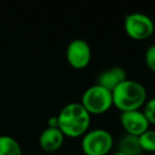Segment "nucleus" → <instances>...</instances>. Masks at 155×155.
<instances>
[{
    "mask_svg": "<svg viewBox=\"0 0 155 155\" xmlns=\"http://www.w3.org/2000/svg\"><path fill=\"white\" fill-rule=\"evenodd\" d=\"M58 129L65 137H83L89 131L91 115L80 102H70L58 115Z\"/></svg>",
    "mask_w": 155,
    "mask_h": 155,
    "instance_id": "nucleus-1",
    "label": "nucleus"
},
{
    "mask_svg": "<svg viewBox=\"0 0 155 155\" xmlns=\"http://www.w3.org/2000/svg\"><path fill=\"white\" fill-rule=\"evenodd\" d=\"M113 105L121 113L138 110L147 102V89L140 82L127 79L112 91Z\"/></svg>",
    "mask_w": 155,
    "mask_h": 155,
    "instance_id": "nucleus-2",
    "label": "nucleus"
},
{
    "mask_svg": "<svg viewBox=\"0 0 155 155\" xmlns=\"http://www.w3.org/2000/svg\"><path fill=\"white\" fill-rule=\"evenodd\" d=\"M81 104L89 115H102L113 106L112 91L98 84L91 85L83 93Z\"/></svg>",
    "mask_w": 155,
    "mask_h": 155,
    "instance_id": "nucleus-3",
    "label": "nucleus"
},
{
    "mask_svg": "<svg viewBox=\"0 0 155 155\" xmlns=\"http://www.w3.org/2000/svg\"><path fill=\"white\" fill-rule=\"evenodd\" d=\"M113 146L114 138L104 129L89 130L81 140V148L85 155H107Z\"/></svg>",
    "mask_w": 155,
    "mask_h": 155,
    "instance_id": "nucleus-4",
    "label": "nucleus"
},
{
    "mask_svg": "<svg viewBox=\"0 0 155 155\" xmlns=\"http://www.w3.org/2000/svg\"><path fill=\"white\" fill-rule=\"evenodd\" d=\"M124 32L130 38L135 41H144L150 38L155 30L154 21L149 15L143 13H130L123 20Z\"/></svg>",
    "mask_w": 155,
    "mask_h": 155,
    "instance_id": "nucleus-5",
    "label": "nucleus"
},
{
    "mask_svg": "<svg viewBox=\"0 0 155 155\" xmlns=\"http://www.w3.org/2000/svg\"><path fill=\"white\" fill-rule=\"evenodd\" d=\"M66 60L74 69H84L91 61V49L89 44L82 38L69 41L66 48Z\"/></svg>",
    "mask_w": 155,
    "mask_h": 155,
    "instance_id": "nucleus-6",
    "label": "nucleus"
},
{
    "mask_svg": "<svg viewBox=\"0 0 155 155\" xmlns=\"http://www.w3.org/2000/svg\"><path fill=\"white\" fill-rule=\"evenodd\" d=\"M120 123L125 133L139 137L142 133L150 129V123L142 110L123 112L120 115Z\"/></svg>",
    "mask_w": 155,
    "mask_h": 155,
    "instance_id": "nucleus-7",
    "label": "nucleus"
},
{
    "mask_svg": "<svg viewBox=\"0 0 155 155\" xmlns=\"http://www.w3.org/2000/svg\"><path fill=\"white\" fill-rule=\"evenodd\" d=\"M127 79V71L120 66H114L103 70L98 75L97 84L113 91L120 83Z\"/></svg>",
    "mask_w": 155,
    "mask_h": 155,
    "instance_id": "nucleus-8",
    "label": "nucleus"
},
{
    "mask_svg": "<svg viewBox=\"0 0 155 155\" xmlns=\"http://www.w3.org/2000/svg\"><path fill=\"white\" fill-rule=\"evenodd\" d=\"M65 136L58 127H46L41 133L38 143L41 150L51 153L58 151L64 143Z\"/></svg>",
    "mask_w": 155,
    "mask_h": 155,
    "instance_id": "nucleus-9",
    "label": "nucleus"
},
{
    "mask_svg": "<svg viewBox=\"0 0 155 155\" xmlns=\"http://www.w3.org/2000/svg\"><path fill=\"white\" fill-rule=\"evenodd\" d=\"M118 150L127 155H140L142 152L137 136L125 134L119 141Z\"/></svg>",
    "mask_w": 155,
    "mask_h": 155,
    "instance_id": "nucleus-10",
    "label": "nucleus"
},
{
    "mask_svg": "<svg viewBox=\"0 0 155 155\" xmlns=\"http://www.w3.org/2000/svg\"><path fill=\"white\" fill-rule=\"evenodd\" d=\"M0 155H22L19 142L9 135H0Z\"/></svg>",
    "mask_w": 155,
    "mask_h": 155,
    "instance_id": "nucleus-11",
    "label": "nucleus"
},
{
    "mask_svg": "<svg viewBox=\"0 0 155 155\" xmlns=\"http://www.w3.org/2000/svg\"><path fill=\"white\" fill-rule=\"evenodd\" d=\"M138 139L142 151L155 152V130H147L138 137Z\"/></svg>",
    "mask_w": 155,
    "mask_h": 155,
    "instance_id": "nucleus-12",
    "label": "nucleus"
},
{
    "mask_svg": "<svg viewBox=\"0 0 155 155\" xmlns=\"http://www.w3.org/2000/svg\"><path fill=\"white\" fill-rule=\"evenodd\" d=\"M143 114L150 124L155 125V97L149 99L143 105Z\"/></svg>",
    "mask_w": 155,
    "mask_h": 155,
    "instance_id": "nucleus-13",
    "label": "nucleus"
},
{
    "mask_svg": "<svg viewBox=\"0 0 155 155\" xmlns=\"http://www.w3.org/2000/svg\"><path fill=\"white\" fill-rule=\"evenodd\" d=\"M144 62L151 71L155 72V44L147 48L144 53Z\"/></svg>",
    "mask_w": 155,
    "mask_h": 155,
    "instance_id": "nucleus-14",
    "label": "nucleus"
},
{
    "mask_svg": "<svg viewBox=\"0 0 155 155\" xmlns=\"http://www.w3.org/2000/svg\"><path fill=\"white\" fill-rule=\"evenodd\" d=\"M48 127H58V116H52L47 121Z\"/></svg>",
    "mask_w": 155,
    "mask_h": 155,
    "instance_id": "nucleus-15",
    "label": "nucleus"
},
{
    "mask_svg": "<svg viewBox=\"0 0 155 155\" xmlns=\"http://www.w3.org/2000/svg\"><path fill=\"white\" fill-rule=\"evenodd\" d=\"M112 155H127V154L123 153V152H121V151H119V150H116L114 153H112Z\"/></svg>",
    "mask_w": 155,
    "mask_h": 155,
    "instance_id": "nucleus-16",
    "label": "nucleus"
}]
</instances>
